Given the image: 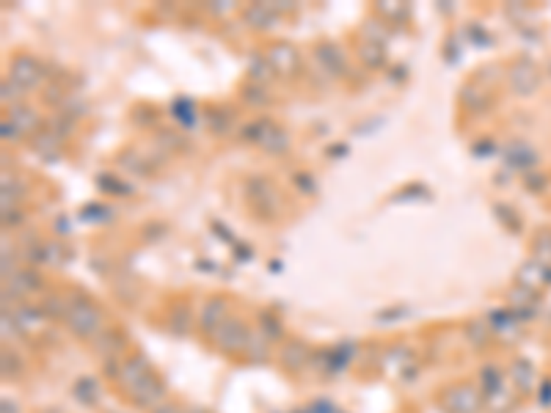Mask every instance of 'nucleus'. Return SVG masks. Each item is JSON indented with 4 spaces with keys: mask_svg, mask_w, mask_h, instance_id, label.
I'll use <instances>...</instances> for the list:
<instances>
[{
    "mask_svg": "<svg viewBox=\"0 0 551 413\" xmlns=\"http://www.w3.org/2000/svg\"><path fill=\"white\" fill-rule=\"evenodd\" d=\"M69 325H72L77 334H83V336L94 334V331L99 328V312H97V306L89 303L86 298H80V303H75V306L69 309Z\"/></svg>",
    "mask_w": 551,
    "mask_h": 413,
    "instance_id": "nucleus-1",
    "label": "nucleus"
},
{
    "mask_svg": "<svg viewBox=\"0 0 551 413\" xmlns=\"http://www.w3.org/2000/svg\"><path fill=\"white\" fill-rule=\"evenodd\" d=\"M246 138H249V141H256V143L265 146L268 152H284L287 143H290L287 136H284L278 127L268 124V121H259V124L249 127V130H246Z\"/></svg>",
    "mask_w": 551,
    "mask_h": 413,
    "instance_id": "nucleus-2",
    "label": "nucleus"
},
{
    "mask_svg": "<svg viewBox=\"0 0 551 413\" xmlns=\"http://www.w3.org/2000/svg\"><path fill=\"white\" fill-rule=\"evenodd\" d=\"M11 80L20 83L25 92L28 89H36L42 83V67H39V61H33L31 55H17L11 61Z\"/></svg>",
    "mask_w": 551,
    "mask_h": 413,
    "instance_id": "nucleus-3",
    "label": "nucleus"
},
{
    "mask_svg": "<svg viewBox=\"0 0 551 413\" xmlns=\"http://www.w3.org/2000/svg\"><path fill=\"white\" fill-rule=\"evenodd\" d=\"M510 83H513V89L518 94H532L538 89V83H540V72L535 69V64L521 61V64H515V69L510 72Z\"/></svg>",
    "mask_w": 551,
    "mask_h": 413,
    "instance_id": "nucleus-4",
    "label": "nucleus"
},
{
    "mask_svg": "<svg viewBox=\"0 0 551 413\" xmlns=\"http://www.w3.org/2000/svg\"><path fill=\"white\" fill-rule=\"evenodd\" d=\"M268 61H271L273 72L290 75V72H295V69H298V53H295V50H293L290 45H278V47H273V50H271Z\"/></svg>",
    "mask_w": 551,
    "mask_h": 413,
    "instance_id": "nucleus-5",
    "label": "nucleus"
},
{
    "mask_svg": "<svg viewBox=\"0 0 551 413\" xmlns=\"http://www.w3.org/2000/svg\"><path fill=\"white\" fill-rule=\"evenodd\" d=\"M246 342V328L240 320H227L218 331V344L227 350H240Z\"/></svg>",
    "mask_w": 551,
    "mask_h": 413,
    "instance_id": "nucleus-6",
    "label": "nucleus"
},
{
    "mask_svg": "<svg viewBox=\"0 0 551 413\" xmlns=\"http://www.w3.org/2000/svg\"><path fill=\"white\" fill-rule=\"evenodd\" d=\"M11 124L23 133V136H33L36 130H39V116L36 111H31V108H23V105H11Z\"/></svg>",
    "mask_w": 551,
    "mask_h": 413,
    "instance_id": "nucleus-7",
    "label": "nucleus"
},
{
    "mask_svg": "<svg viewBox=\"0 0 551 413\" xmlns=\"http://www.w3.org/2000/svg\"><path fill=\"white\" fill-rule=\"evenodd\" d=\"M546 278H551V268L549 265H543V262H527V265L521 268V273H518V281H521L527 290L540 287Z\"/></svg>",
    "mask_w": 551,
    "mask_h": 413,
    "instance_id": "nucleus-8",
    "label": "nucleus"
},
{
    "mask_svg": "<svg viewBox=\"0 0 551 413\" xmlns=\"http://www.w3.org/2000/svg\"><path fill=\"white\" fill-rule=\"evenodd\" d=\"M317 61H320L322 67L328 69L331 75H339V72H344V58L339 55V50L334 45H325L317 50Z\"/></svg>",
    "mask_w": 551,
    "mask_h": 413,
    "instance_id": "nucleus-9",
    "label": "nucleus"
},
{
    "mask_svg": "<svg viewBox=\"0 0 551 413\" xmlns=\"http://www.w3.org/2000/svg\"><path fill=\"white\" fill-rule=\"evenodd\" d=\"M449 408H452V411H458V413L474 411V408H477V397L466 389V386H460V389H455L452 394H449Z\"/></svg>",
    "mask_w": 551,
    "mask_h": 413,
    "instance_id": "nucleus-10",
    "label": "nucleus"
},
{
    "mask_svg": "<svg viewBox=\"0 0 551 413\" xmlns=\"http://www.w3.org/2000/svg\"><path fill=\"white\" fill-rule=\"evenodd\" d=\"M33 287H39V275L33 273V270H20V273L11 275V284H9V290H14V292H33Z\"/></svg>",
    "mask_w": 551,
    "mask_h": 413,
    "instance_id": "nucleus-11",
    "label": "nucleus"
},
{
    "mask_svg": "<svg viewBox=\"0 0 551 413\" xmlns=\"http://www.w3.org/2000/svg\"><path fill=\"white\" fill-rule=\"evenodd\" d=\"M246 17H249V23H253L256 28H271L273 25V9L268 6V3H259V6H253L246 11Z\"/></svg>",
    "mask_w": 551,
    "mask_h": 413,
    "instance_id": "nucleus-12",
    "label": "nucleus"
},
{
    "mask_svg": "<svg viewBox=\"0 0 551 413\" xmlns=\"http://www.w3.org/2000/svg\"><path fill=\"white\" fill-rule=\"evenodd\" d=\"M535 256H538V262H543V265H549L551 262V231H540V234H538V240H535Z\"/></svg>",
    "mask_w": 551,
    "mask_h": 413,
    "instance_id": "nucleus-13",
    "label": "nucleus"
},
{
    "mask_svg": "<svg viewBox=\"0 0 551 413\" xmlns=\"http://www.w3.org/2000/svg\"><path fill=\"white\" fill-rule=\"evenodd\" d=\"M535 160H538V158H535V152L527 149L524 143H518V149H515V146L510 149V163H513V165H518V168H527V165H532Z\"/></svg>",
    "mask_w": 551,
    "mask_h": 413,
    "instance_id": "nucleus-14",
    "label": "nucleus"
},
{
    "mask_svg": "<svg viewBox=\"0 0 551 413\" xmlns=\"http://www.w3.org/2000/svg\"><path fill=\"white\" fill-rule=\"evenodd\" d=\"M224 309H227V300H221V298H215V300H209V303H207V309H204V325L207 328H212L215 322L224 317Z\"/></svg>",
    "mask_w": 551,
    "mask_h": 413,
    "instance_id": "nucleus-15",
    "label": "nucleus"
},
{
    "mask_svg": "<svg viewBox=\"0 0 551 413\" xmlns=\"http://www.w3.org/2000/svg\"><path fill=\"white\" fill-rule=\"evenodd\" d=\"M361 58L367 61L369 67H381V64H383V47L367 42V45L361 47Z\"/></svg>",
    "mask_w": 551,
    "mask_h": 413,
    "instance_id": "nucleus-16",
    "label": "nucleus"
},
{
    "mask_svg": "<svg viewBox=\"0 0 551 413\" xmlns=\"http://www.w3.org/2000/svg\"><path fill=\"white\" fill-rule=\"evenodd\" d=\"M67 259H69V253L64 251V246H45V262H47V265H55V268H61Z\"/></svg>",
    "mask_w": 551,
    "mask_h": 413,
    "instance_id": "nucleus-17",
    "label": "nucleus"
},
{
    "mask_svg": "<svg viewBox=\"0 0 551 413\" xmlns=\"http://www.w3.org/2000/svg\"><path fill=\"white\" fill-rule=\"evenodd\" d=\"M251 75L256 77V80H268L271 75H273V67H271V61H265V58H253L251 61Z\"/></svg>",
    "mask_w": 551,
    "mask_h": 413,
    "instance_id": "nucleus-18",
    "label": "nucleus"
},
{
    "mask_svg": "<svg viewBox=\"0 0 551 413\" xmlns=\"http://www.w3.org/2000/svg\"><path fill=\"white\" fill-rule=\"evenodd\" d=\"M378 11H381L383 17H389V20H403V17L408 14V9H405V6H394V3H381V6H378Z\"/></svg>",
    "mask_w": 551,
    "mask_h": 413,
    "instance_id": "nucleus-19",
    "label": "nucleus"
},
{
    "mask_svg": "<svg viewBox=\"0 0 551 413\" xmlns=\"http://www.w3.org/2000/svg\"><path fill=\"white\" fill-rule=\"evenodd\" d=\"M174 111H177V119L185 121V124H193V105L185 102V99H177L174 102Z\"/></svg>",
    "mask_w": 551,
    "mask_h": 413,
    "instance_id": "nucleus-20",
    "label": "nucleus"
},
{
    "mask_svg": "<svg viewBox=\"0 0 551 413\" xmlns=\"http://www.w3.org/2000/svg\"><path fill=\"white\" fill-rule=\"evenodd\" d=\"M23 94H25V89L20 83H14V80H11V83H9V80L3 83V102H9V99L14 102V99H20Z\"/></svg>",
    "mask_w": 551,
    "mask_h": 413,
    "instance_id": "nucleus-21",
    "label": "nucleus"
},
{
    "mask_svg": "<svg viewBox=\"0 0 551 413\" xmlns=\"http://www.w3.org/2000/svg\"><path fill=\"white\" fill-rule=\"evenodd\" d=\"M114 177H99V187H105V190H114V193H124L127 187L124 185H116V182H111Z\"/></svg>",
    "mask_w": 551,
    "mask_h": 413,
    "instance_id": "nucleus-22",
    "label": "nucleus"
},
{
    "mask_svg": "<svg viewBox=\"0 0 551 413\" xmlns=\"http://www.w3.org/2000/svg\"><path fill=\"white\" fill-rule=\"evenodd\" d=\"M496 215H502V218H505L507 226H513V229L518 226V218H515V215H513V212H510L507 206H496Z\"/></svg>",
    "mask_w": 551,
    "mask_h": 413,
    "instance_id": "nucleus-23",
    "label": "nucleus"
},
{
    "mask_svg": "<svg viewBox=\"0 0 551 413\" xmlns=\"http://www.w3.org/2000/svg\"><path fill=\"white\" fill-rule=\"evenodd\" d=\"M262 89H249V94H246V99L249 102H256V105H262V102H268V97L265 94H259Z\"/></svg>",
    "mask_w": 551,
    "mask_h": 413,
    "instance_id": "nucleus-24",
    "label": "nucleus"
},
{
    "mask_svg": "<svg viewBox=\"0 0 551 413\" xmlns=\"http://www.w3.org/2000/svg\"><path fill=\"white\" fill-rule=\"evenodd\" d=\"M295 180H298V185L303 187V190H306V193H312V190H315V185H312V177L300 174V177H295Z\"/></svg>",
    "mask_w": 551,
    "mask_h": 413,
    "instance_id": "nucleus-25",
    "label": "nucleus"
},
{
    "mask_svg": "<svg viewBox=\"0 0 551 413\" xmlns=\"http://www.w3.org/2000/svg\"><path fill=\"white\" fill-rule=\"evenodd\" d=\"M17 133H20V130H17L14 124L9 127V121H3V138H20V136H17Z\"/></svg>",
    "mask_w": 551,
    "mask_h": 413,
    "instance_id": "nucleus-26",
    "label": "nucleus"
},
{
    "mask_svg": "<svg viewBox=\"0 0 551 413\" xmlns=\"http://www.w3.org/2000/svg\"><path fill=\"white\" fill-rule=\"evenodd\" d=\"M532 295L529 292H513V300H529Z\"/></svg>",
    "mask_w": 551,
    "mask_h": 413,
    "instance_id": "nucleus-27",
    "label": "nucleus"
}]
</instances>
